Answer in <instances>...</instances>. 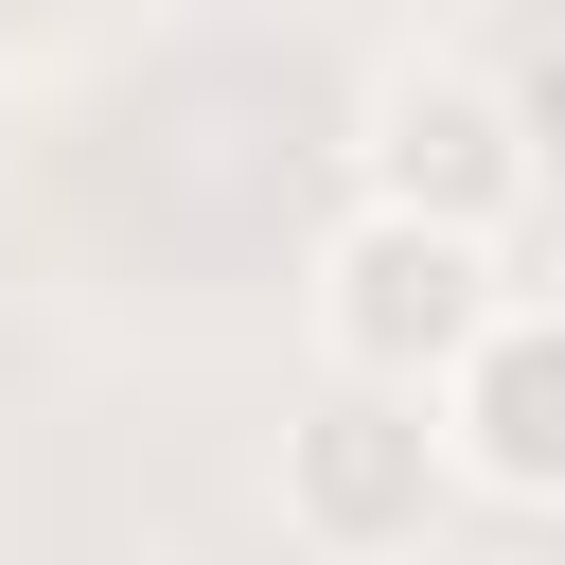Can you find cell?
<instances>
[{
  "instance_id": "7a4b0ae2",
  "label": "cell",
  "mask_w": 565,
  "mask_h": 565,
  "mask_svg": "<svg viewBox=\"0 0 565 565\" xmlns=\"http://www.w3.org/2000/svg\"><path fill=\"white\" fill-rule=\"evenodd\" d=\"M530 106L477 71V53H388L371 71V106H353V194L371 212H424V230H512L530 212Z\"/></svg>"
},
{
  "instance_id": "277c9868",
  "label": "cell",
  "mask_w": 565,
  "mask_h": 565,
  "mask_svg": "<svg viewBox=\"0 0 565 565\" xmlns=\"http://www.w3.org/2000/svg\"><path fill=\"white\" fill-rule=\"evenodd\" d=\"M441 459L512 512H565V300H494V335L441 371Z\"/></svg>"
},
{
  "instance_id": "3957f363",
  "label": "cell",
  "mask_w": 565,
  "mask_h": 565,
  "mask_svg": "<svg viewBox=\"0 0 565 565\" xmlns=\"http://www.w3.org/2000/svg\"><path fill=\"white\" fill-rule=\"evenodd\" d=\"M441 494H459V459H441V406H406V388H318L282 424V530L335 547V565L424 547Z\"/></svg>"
},
{
  "instance_id": "6da1fadb",
  "label": "cell",
  "mask_w": 565,
  "mask_h": 565,
  "mask_svg": "<svg viewBox=\"0 0 565 565\" xmlns=\"http://www.w3.org/2000/svg\"><path fill=\"white\" fill-rule=\"evenodd\" d=\"M494 335V247L477 230H424V212H335L318 230V353H335V388H406V406H441V371Z\"/></svg>"
}]
</instances>
